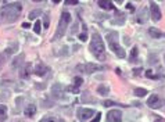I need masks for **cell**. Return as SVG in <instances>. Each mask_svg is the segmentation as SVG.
<instances>
[{"mask_svg": "<svg viewBox=\"0 0 165 122\" xmlns=\"http://www.w3.org/2000/svg\"><path fill=\"white\" fill-rule=\"evenodd\" d=\"M22 6L19 3H8L0 7V24L3 22H14L21 15Z\"/></svg>", "mask_w": 165, "mask_h": 122, "instance_id": "6da1fadb", "label": "cell"}, {"mask_svg": "<svg viewBox=\"0 0 165 122\" xmlns=\"http://www.w3.org/2000/svg\"><path fill=\"white\" fill-rule=\"evenodd\" d=\"M89 50H90V53H92L97 60H100V61H104L106 60V46H104V42H103L100 33H97V32H95V33L92 35V40H90Z\"/></svg>", "mask_w": 165, "mask_h": 122, "instance_id": "7a4b0ae2", "label": "cell"}, {"mask_svg": "<svg viewBox=\"0 0 165 122\" xmlns=\"http://www.w3.org/2000/svg\"><path fill=\"white\" fill-rule=\"evenodd\" d=\"M106 39H107V42H108L110 49L114 51L119 58H124V57L126 56V53L118 43V32H108L107 36H106Z\"/></svg>", "mask_w": 165, "mask_h": 122, "instance_id": "3957f363", "label": "cell"}, {"mask_svg": "<svg viewBox=\"0 0 165 122\" xmlns=\"http://www.w3.org/2000/svg\"><path fill=\"white\" fill-rule=\"evenodd\" d=\"M72 17L68 11H63L61 13V17H60V21H58V25H57V31H56V35H54V39H58V38L64 36L65 33V29L68 27V24L71 22Z\"/></svg>", "mask_w": 165, "mask_h": 122, "instance_id": "277c9868", "label": "cell"}, {"mask_svg": "<svg viewBox=\"0 0 165 122\" xmlns=\"http://www.w3.org/2000/svg\"><path fill=\"white\" fill-rule=\"evenodd\" d=\"M76 115L79 121H86L95 115V110H92V108H79L76 111Z\"/></svg>", "mask_w": 165, "mask_h": 122, "instance_id": "5b68a950", "label": "cell"}, {"mask_svg": "<svg viewBox=\"0 0 165 122\" xmlns=\"http://www.w3.org/2000/svg\"><path fill=\"white\" fill-rule=\"evenodd\" d=\"M107 121L108 122H121L122 121V111L121 110H111L107 114Z\"/></svg>", "mask_w": 165, "mask_h": 122, "instance_id": "8992f818", "label": "cell"}, {"mask_svg": "<svg viewBox=\"0 0 165 122\" xmlns=\"http://www.w3.org/2000/svg\"><path fill=\"white\" fill-rule=\"evenodd\" d=\"M150 15H151V18H153L154 21H160L161 20V10L157 6V3H154V2L150 3Z\"/></svg>", "mask_w": 165, "mask_h": 122, "instance_id": "52a82bcc", "label": "cell"}, {"mask_svg": "<svg viewBox=\"0 0 165 122\" xmlns=\"http://www.w3.org/2000/svg\"><path fill=\"white\" fill-rule=\"evenodd\" d=\"M78 69L79 71H85L87 74H92V72L99 71V69H103V67L95 65V64H86V65H78Z\"/></svg>", "mask_w": 165, "mask_h": 122, "instance_id": "ba28073f", "label": "cell"}, {"mask_svg": "<svg viewBox=\"0 0 165 122\" xmlns=\"http://www.w3.org/2000/svg\"><path fill=\"white\" fill-rule=\"evenodd\" d=\"M147 105L151 108H160L161 107V99L157 94H151L150 99L147 100Z\"/></svg>", "mask_w": 165, "mask_h": 122, "instance_id": "9c48e42d", "label": "cell"}, {"mask_svg": "<svg viewBox=\"0 0 165 122\" xmlns=\"http://www.w3.org/2000/svg\"><path fill=\"white\" fill-rule=\"evenodd\" d=\"M32 74V63H28L22 67V71H21V78L24 79H28Z\"/></svg>", "mask_w": 165, "mask_h": 122, "instance_id": "30bf717a", "label": "cell"}, {"mask_svg": "<svg viewBox=\"0 0 165 122\" xmlns=\"http://www.w3.org/2000/svg\"><path fill=\"white\" fill-rule=\"evenodd\" d=\"M47 71H49V68L46 65H44V64H42V63H39L36 67H35V74H36L38 76H43L44 74H47Z\"/></svg>", "mask_w": 165, "mask_h": 122, "instance_id": "8fae6325", "label": "cell"}, {"mask_svg": "<svg viewBox=\"0 0 165 122\" xmlns=\"http://www.w3.org/2000/svg\"><path fill=\"white\" fill-rule=\"evenodd\" d=\"M147 15H148V13L146 8H143V10L140 11V14L137 15V18H136V21H137V24H144L146 20H147Z\"/></svg>", "mask_w": 165, "mask_h": 122, "instance_id": "7c38bea8", "label": "cell"}, {"mask_svg": "<svg viewBox=\"0 0 165 122\" xmlns=\"http://www.w3.org/2000/svg\"><path fill=\"white\" fill-rule=\"evenodd\" d=\"M35 112H36V107H35L34 104H29V105H27V107H25L24 114L27 115V117H34Z\"/></svg>", "mask_w": 165, "mask_h": 122, "instance_id": "4fadbf2b", "label": "cell"}, {"mask_svg": "<svg viewBox=\"0 0 165 122\" xmlns=\"http://www.w3.org/2000/svg\"><path fill=\"white\" fill-rule=\"evenodd\" d=\"M99 7H101L103 10H115L114 6H112V3L104 2V0H100L99 2Z\"/></svg>", "mask_w": 165, "mask_h": 122, "instance_id": "5bb4252c", "label": "cell"}, {"mask_svg": "<svg viewBox=\"0 0 165 122\" xmlns=\"http://www.w3.org/2000/svg\"><path fill=\"white\" fill-rule=\"evenodd\" d=\"M148 33H150L151 38H155V39H158V38H161V36L164 35L160 29H157V28H153V27H151L150 29H148Z\"/></svg>", "mask_w": 165, "mask_h": 122, "instance_id": "9a60e30c", "label": "cell"}, {"mask_svg": "<svg viewBox=\"0 0 165 122\" xmlns=\"http://www.w3.org/2000/svg\"><path fill=\"white\" fill-rule=\"evenodd\" d=\"M133 94L136 97H144L147 94V89H143V88H136L133 90Z\"/></svg>", "mask_w": 165, "mask_h": 122, "instance_id": "2e32d148", "label": "cell"}, {"mask_svg": "<svg viewBox=\"0 0 165 122\" xmlns=\"http://www.w3.org/2000/svg\"><path fill=\"white\" fill-rule=\"evenodd\" d=\"M22 61H24V54H19L18 58H15L13 61V67H14V68H21Z\"/></svg>", "mask_w": 165, "mask_h": 122, "instance_id": "e0dca14e", "label": "cell"}, {"mask_svg": "<svg viewBox=\"0 0 165 122\" xmlns=\"http://www.w3.org/2000/svg\"><path fill=\"white\" fill-rule=\"evenodd\" d=\"M112 105H116V107H121V108L126 107L125 104H121V103H116V101H111V100H106L104 101V107H112Z\"/></svg>", "mask_w": 165, "mask_h": 122, "instance_id": "ac0fdd59", "label": "cell"}, {"mask_svg": "<svg viewBox=\"0 0 165 122\" xmlns=\"http://www.w3.org/2000/svg\"><path fill=\"white\" fill-rule=\"evenodd\" d=\"M108 92H110V89L107 88V86H104V85H100L99 88H97V93L101 94V96H107V94H108Z\"/></svg>", "mask_w": 165, "mask_h": 122, "instance_id": "d6986e66", "label": "cell"}, {"mask_svg": "<svg viewBox=\"0 0 165 122\" xmlns=\"http://www.w3.org/2000/svg\"><path fill=\"white\" fill-rule=\"evenodd\" d=\"M39 15H42V10H32L31 13H29L28 18L29 20H35V18H38Z\"/></svg>", "mask_w": 165, "mask_h": 122, "instance_id": "ffe728a7", "label": "cell"}, {"mask_svg": "<svg viewBox=\"0 0 165 122\" xmlns=\"http://www.w3.org/2000/svg\"><path fill=\"white\" fill-rule=\"evenodd\" d=\"M17 50H18V43H11V46L6 50V53L7 54H14V53H17Z\"/></svg>", "mask_w": 165, "mask_h": 122, "instance_id": "44dd1931", "label": "cell"}, {"mask_svg": "<svg viewBox=\"0 0 165 122\" xmlns=\"http://www.w3.org/2000/svg\"><path fill=\"white\" fill-rule=\"evenodd\" d=\"M40 29H42V24H40V21H36V22H35V25H34V32H35V33H40Z\"/></svg>", "mask_w": 165, "mask_h": 122, "instance_id": "7402d4cb", "label": "cell"}, {"mask_svg": "<svg viewBox=\"0 0 165 122\" xmlns=\"http://www.w3.org/2000/svg\"><path fill=\"white\" fill-rule=\"evenodd\" d=\"M40 122H64L63 119H57V118H53V117H46L43 119H40Z\"/></svg>", "mask_w": 165, "mask_h": 122, "instance_id": "603a6c76", "label": "cell"}, {"mask_svg": "<svg viewBox=\"0 0 165 122\" xmlns=\"http://www.w3.org/2000/svg\"><path fill=\"white\" fill-rule=\"evenodd\" d=\"M146 76L150 79H160V76L158 75H154V72L151 71V69H148V71H146Z\"/></svg>", "mask_w": 165, "mask_h": 122, "instance_id": "cb8c5ba5", "label": "cell"}, {"mask_svg": "<svg viewBox=\"0 0 165 122\" xmlns=\"http://www.w3.org/2000/svg\"><path fill=\"white\" fill-rule=\"evenodd\" d=\"M7 57H8V54L6 53V51H4V53H2V54H0V67H2L3 64H4L6 61H7Z\"/></svg>", "mask_w": 165, "mask_h": 122, "instance_id": "d4e9b609", "label": "cell"}, {"mask_svg": "<svg viewBox=\"0 0 165 122\" xmlns=\"http://www.w3.org/2000/svg\"><path fill=\"white\" fill-rule=\"evenodd\" d=\"M136 57H137V47H133L132 49V51H131V61H135L136 60Z\"/></svg>", "mask_w": 165, "mask_h": 122, "instance_id": "484cf974", "label": "cell"}, {"mask_svg": "<svg viewBox=\"0 0 165 122\" xmlns=\"http://www.w3.org/2000/svg\"><path fill=\"white\" fill-rule=\"evenodd\" d=\"M67 92H70V93H79V88L78 86H68L67 88Z\"/></svg>", "mask_w": 165, "mask_h": 122, "instance_id": "4316f807", "label": "cell"}, {"mask_svg": "<svg viewBox=\"0 0 165 122\" xmlns=\"http://www.w3.org/2000/svg\"><path fill=\"white\" fill-rule=\"evenodd\" d=\"M6 112H7V107L4 104H0V117L6 115Z\"/></svg>", "mask_w": 165, "mask_h": 122, "instance_id": "83f0119b", "label": "cell"}, {"mask_svg": "<svg viewBox=\"0 0 165 122\" xmlns=\"http://www.w3.org/2000/svg\"><path fill=\"white\" fill-rule=\"evenodd\" d=\"M86 39H87V33H86V29H85V31H83V32H82V33H80V35H79V40H82V42H85Z\"/></svg>", "mask_w": 165, "mask_h": 122, "instance_id": "f1b7e54d", "label": "cell"}, {"mask_svg": "<svg viewBox=\"0 0 165 122\" xmlns=\"http://www.w3.org/2000/svg\"><path fill=\"white\" fill-rule=\"evenodd\" d=\"M82 83H83V78H79V76H76V78H75V86H78V88H79Z\"/></svg>", "mask_w": 165, "mask_h": 122, "instance_id": "f546056e", "label": "cell"}, {"mask_svg": "<svg viewBox=\"0 0 165 122\" xmlns=\"http://www.w3.org/2000/svg\"><path fill=\"white\" fill-rule=\"evenodd\" d=\"M43 25L44 28H49V15L44 14V20H43Z\"/></svg>", "mask_w": 165, "mask_h": 122, "instance_id": "4dcf8cb0", "label": "cell"}, {"mask_svg": "<svg viewBox=\"0 0 165 122\" xmlns=\"http://www.w3.org/2000/svg\"><path fill=\"white\" fill-rule=\"evenodd\" d=\"M126 10H129L131 13H133V11H135V7H133V4H131V3H128V4H126Z\"/></svg>", "mask_w": 165, "mask_h": 122, "instance_id": "1f68e13d", "label": "cell"}, {"mask_svg": "<svg viewBox=\"0 0 165 122\" xmlns=\"http://www.w3.org/2000/svg\"><path fill=\"white\" fill-rule=\"evenodd\" d=\"M100 118H101V114H100V112H97L96 117L92 119V122H99V121H100Z\"/></svg>", "mask_w": 165, "mask_h": 122, "instance_id": "d6a6232c", "label": "cell"}, {"mask_svg": "<svg viewBox=\"0 0 165 122\" xmlns=\"http://www.w3.org/2000/svg\"><path fill=\"white\" fill-rule=\"evenodd\" d=\"M22 28H31V24H29V22H24V24H22Z\"/></svg>", "mask_w": 165, "mask_h": 122, "instance_id": "836d02e7", "label": "cell"}, {"mask_svg": "<svg viewBox=\"0 0 165 122\" xmlns=\"http://www.w3.org/2000/svg\"><path fill=\"white\" fill-rule=\"evenodd\" d=\"M142 71H143L142 68H139V69H133V74H135V75H139V74H140Z\"/></svg>", "mask_w": 165, "mask_h": 122, "instance_id": "e575fe53", "label": "cell"}, {"mask_svg": "<svg viewBox=\"0 0 165 122\" xmlns=\"http://www.w3.org/2000/svg\"><path fill=\"white\" fill-rule=\"evenodd\" d=\"M65 4H76V2H75V0H72V2H67Z\"/></svg>", "mask_w": 165, "mask_h": 122, "instance_id": "d590c367", "label": "cell"}, {"mask_svg": "<svg viewBox=\"0 0 165 122\" xmlns=\"http://www.w3.org/2000/svg\"><path fill=\"white\" fill-rule=\"evenodd\" d=\"M155 122H162V119H157V121H155Z\"/></svg>", "mask_w": 165, "mask_h": 122, "instance_id": "8d00e7d4", "label": "cell"}, {"mask_svg": "<svg viewBox=\"0 0 165 122\" xmlns=\"http://www.w3.org/2000/svg\"><path fill=\"white\" fill-rule=\"evenodd\" d=\"M164 35H165V33H164Z\"/></svg>", "mask_w": 165, "mask_h": 122, "instance_id": "74e56055", "label": "cell"}]
</instances>
